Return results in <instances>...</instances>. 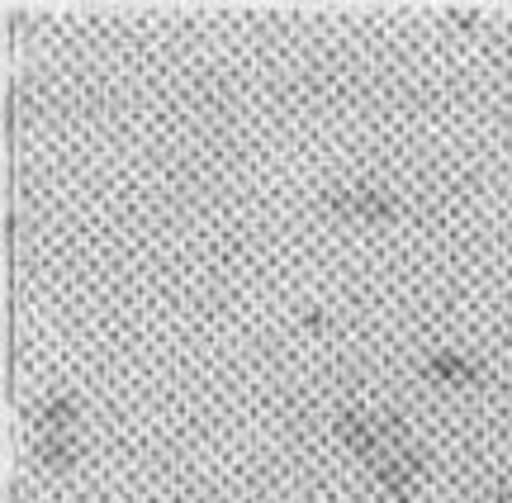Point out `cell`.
Wrapping results in <instances>:
<instances>
[{"mask_svg":"<svg viewBox=\"0 0 512 503\" xmlns=\"http://www.w3.org/2000/svg\"><path fill=\"white\" fill-rule=\"evenodd\" d=\"M370 470H375V480H380L384 494H389L394 503H408V499H413V475L403 470V461H399V456H394L389 447H384V456H380V461H375Z\"/></svg>","mask_w":512,"mask_h":503,"instance_id":"cell-6","label":"cell"},{"mask_svg":"<svg viewBox=\"0 0 512 503\" xmlns=\"http://www.w3.org/2000/svg\"><path fill=\"white\" fill-rule=\"evenodd\" d=\"M81 451V432H34V456L48 470H72Z\"/></svg>","mask_w":512,"mask_h":503,"instance_id":"cell-4","label":"cell"},{"mask_svg":"<svg viewBox=\"0 0 512 503\" xmlns=\"http://www.w3.org/2000/svg\"><path fill=\"white\" fill-rule=\"evenodd\" d=\"M318 205L332 209V214H347V219H399L403 200L394 190L370 186V181H356V186H323L318 190Z\"/></svg>","mask_w":512,"mask_h":503,"instance_id":"cell-1","label":"cell"},{"mask_svg":"<svg viewBox=\"0 0 512 503\" xmlns=\"http://www.w3.org/2000/svg\"><path fill=\"white\" fill-rule=\"evenodd\" d=\"M76 418H81V404L72 390H48L34 404V432H76Z\"/></svg>","mask_w":512,"mask_h":503,"instance_id":"cell-3","label":"cell"},{"mask_svg":"<svg viewBox=\"0 0 512 503\" xmlns=\"http://www.w3.org/2000/svg\"><path fill=\"white\" fill-rule=\"evenodd\" d=\"M422 371L437 375V380H479V375H489L475 356H456V352H427L422 356Z\"/></svg>","mask_w":512,"mask_h":503,"instance_id":"cell-5","label":"cell"},{"mask_svg":"<svg viewBox=\"0 0 512 503\" xmlns=\"http://www.w3.org/2000/svg\"><path fill=\"white\" fill-rule=\"evenodd\" d=\"M332 428H337V437H342V442H347V447L356 451L366 466H375V461L384 456V447H389L380 432H375V423H370L366 409H351V404H342V409L332 413Z\"/></svg>","mask_w":512,"mask_h":503,"instance_id":"cell-2","label":"cell"}]
</instances>
